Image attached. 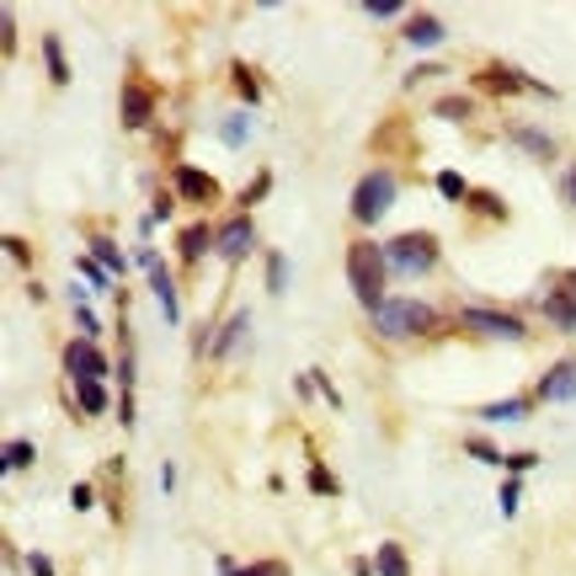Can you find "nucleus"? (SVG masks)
Here are the masks:
<instances>
[{
	"instance_id": "obj_27",
	"label": "nucleus",
	"mask_w": 576,
	"mask_h": 576,
	"mask_svg": "<svg viewBox=\"0 0 576 576\" xmlns=\"http://www.w3.org/2000/svg\"><path fill=\"white\" fill-rule=\"evenodd\" d=\"M304 486L315 496H342V481H336V470H331L321 453H310V464H304Z\"/></svg>"
},
{
	"instance_id": "obj_28",
	"label": "nucleus",
	"mask_w": 576,
	"mask_h": 576,
	"mask_svg": "<svg viewBox=\"0 0 576 576\" xmlns=\"http://www.w3.org/2000/svg\"><path fill=\"white\" fill-rule=\"evenodd\" d=\"M43 65H48L54 85H70V59H65V38L59 33H43Z\"/></svg>"
},
{
	"instance_id": "obj_38",
	"label": "nucleus",
	"mask_w": 576,
	"mask_h": 576,
	"mask_svg": "<svg viewBox=\"0 0 576 576\" xmlns=\"http://www.w3.org/2000/svg\"><path fill=\"white\" fill-rule=\"evenodd\" d=\"M358 11H364V16H373V22H395V16H406L412 5H406V0H364Z\"/></svg>"
},
{
	"instance_id": "obj_11",
	"label": "nucleus",
	"mask_w": 576,
	"mask_h": 576,
	"mask_svg": "<svg viewBox=\"0 0 576 576\" xmlns=\"http://www.w3.org/2000/svg\"><path fill=\"white\" fill-rule=\"evenodd\" d=\"M171 193H176L182 204L208 208V204H219V193H224V182H219L214 171H204V165H193V161H176V165H171Z\"/></svg>"
},
{
	"instance_id": "obj_42",
	"label": "nucleus",
	"mask_w": 576,
	"mask_h": 576,
	"mask_svg": "<svg viewBox=\"0 0 576 576\" xmlns=\"http://www.w3.org/2000/svg\"><path fill=\"white\" fill-rule=\"evenodd\" d=\"M22 566H27V576H59V572H54V555H43V550H33Z\"/></svg>"
},
{
	"instance_id": "obj_13",
	"label": "nucleus",
	"mask_w": 576,
	"mask_h": 576,
	"mask_svg": "<svg viewBox=\"0 0 576 576\" xmlns=\"http://www.w3.org/2000/svg\"><path fill=\"white\" fill-rule=\"evenodd\" d=\"M539 321L555 336H576V288L572 284H550L539 293Z\"/></svg>"
},
{
	"instance_id": "obj_25",
	"label": "nucleus",
	"mask_w": 576,
	"mask_h": 576,
	"mask_svg": "<svg viewBox=\"0 0 576 576\" xmlns=\"http://www.w3.org/2000/svg\"><path fill=\"white\" fill-rule=\"evenodd\" d=\"M475 113H481V102L464 96V91H453V96H438V102H433V118H443V124H475Z\"/></svg>"
},
{
	"instance_id": "obj_2",
	"label": "nucleus",
	"mask_w": 576,
	"mask_h": 576,
	"mask_svg": "<svg viewBox=\"0 0 576 576\" xmlns=\"http://www.w3.org/2000/svg\"><path fill=\"white\" fill-rule=\"evenodd\" d=\"M443 326H449L443 310L427 299H412V293H390L369 315V331L379 342H422V336H438Z\"/></svg>"
},
{
	"instance_id": "obj_17",
	"label": "nucleus",
	"mask_w": 576,
	"mask_h": 576,
	"mask_svg": "<svg viewBox=\"0 0 576 576\" xmlns=\"http://www.w3.org/2000/svg\"><path fill=\"white\" fill-rule=\"evenodd\" d=\"M214 235H219V224H208V219L182 224V230H176V262H182V267H198L208 251H214Z\"/></svg>"
},
{
	"instance_id": "obj_9",
	"label": "nucleus",
	"mask_w": 576,
	"mask_h": 576,
	"mask_svg": "<svg viewBox=\"0 0 576 576\" xmlns=\"http://www.w3.org/2000/svg\"><path fill=\"white\" fill-rule=\"evenodd\" d=\"M59 364H65V379H70V384L118 373V364L107 358V347H102V342H91V336H70V342H65V353H59Z\"/></svg>"
},
{
	"instance_id": "obj_7",
	"label": "nucleus",
	"mask_w": 576,
	"mask_h": 576,
	"mask_svg": "<svg viewBox=\"0 0 576 576\" xmlns=\"http://www.w3.org/2000/svg\"><path fill=\"white\" fill-rule=\"evenodd\" d=\"M155 107H161V85L145 76V65H128L124 96H118V124L128 134H145V128L155 124Z\"/></svg>"
},
{
	"instance_id": "obj_34",
	"label": "nucleus",
	"mask_w": 576,
	"mask_h": 576,
	"mask_svg": "<svg viewBox=\"0 0 576 576\" xmlns=\"http://www.w3.org/2000/svg\"><path fill=\"white\" fill-rule=\"evenodd\" d=\"M464 453H470V459H481V464H492V470H507V453L496 449L486 433H470V438H464Z\"/></svg>"
},
{
	"instance_id": "obj_12",
	"label": "nucleus",
	"mask_w": 576,
	"mask_h": 576,
	"mask_svg": "<svg viewBox=\"0 0 576 576\" xmlns=\"http://www.w3.org/2000/svg\"><path fill=\"white\" fill-rule=\"evenodd\" d=\"M534 406H576V358H555L534 379Z\"/></svg>"
},
{
	"instance_id": "obj_48",
	"label": "nucleus",
	"mask_w": 576,
	"mask_h": 576,
	"mask_svg": "<svg viewBox=\"0 0 576 576\" xmlns=\"http://www.w3.org/2000/svg\"><path fill=\"white\" fill-rule=\"evenodd\" d=\"M353 576H373V555H369V561L358 555V561H353Z\"/></svg>"
},
{
	"instance_id": "obj_14",
	"label": "nucleus",
	"mask_w": 576,
	"mask_h": 576,
	"mask_svg": "<svg viewBox=\"0 0 576 576\" xmlns=\"http://www.w3.org/2000/svg\"><path fill=\"white\" fill-rule=\"evenodd\" d=\"M507 134V145L512 150H523L529 161H539V165H550L555 155H561V139L550 134V128H539V124H523V118H512V124L502 128Z\"/></svg>"
},
{
	"instance_id": "obj_31",
	"label": "nucleus",
	"mask_w": 576,
	"mask_h": 576,
	"mask_svg": "<svg viewBox=\"0 0 576 576\" xmlns=\"http://www.w3.org/2000/svg\"><path fill=\"white\" fill-rule=\"evenodd\" d=\"M33 459H38V443H33V438H11V449L0 459V475H22V470H33Z\"/></svg>"
},
{
	"instance_id": "obj_36",
	"label": "nucleus",
	"mask_w": 576,
	"mask_h": 576,
	"mask_svg": "<svg viewBox=\"0 0 576 576\" xmlns=\"http://www.w3.org/2000/svg\"><path fill=\"white\" fill-rule=\"evenodd\" d=\"M496 507H502V518H518V507H523V475H507V481H502Z\"/></svg>"
},
{
	"instance_id": "obj_10",
	"label": "nucleus",
	"mask_w": 576,
	"mask_h": 576,
	"mask_svg": "<svg viewBox=\"0 0 576 576\" xmlns=\"http://www.w3.org/2000/svg\"><path fill=\"white\" fill-rule=\"evenodd\" d=\"M251 251H256V219L235 208L230 219H219V235H214V256H219L224 267H241Z\"/></svg>"
},
{
	"instance_id": "obj_3",
	"label": "nucleus",
	"mask_w": 576,
	"mask_h": 576,
	"mask_svg": "<svg viewBox=\"0 0 576 576\" xmlns=\"http://www.w3.org/2000/svg\"><path fill=\"white\" fill-rule=\"evenodd\" d=\"M395 204H401V171H395V165H369V171L358 176L353 198H347V214H353L358 230H373V224L390 219Z\"/></svg>"
},
{
	"instance_id": "obj_6",
	"label": "nucleus",
	"mask_w": 576,
	"mask_h": 576,
	"mask_svg": "<svg viewBox=\"0 0 576 576\" xmlns=\"http://www.w3.org/2000/svg\"><path fill=\"white\" fill-rule=\"evenodd\" d=\"M470 91H481V96H492V102H512V96H555L544 81H534L529 70H518V65H507V59L481 65V70L470 76Z\"/></svg>"
},
{
	"instance_id": "obj_44",
	"label": "nucleus",
	"mask_w": 576,
	"mask_h": 576,
	"mask_svg": "<svg viewBox=\"0 0 576 576\" xmlns=\"http://www.w3.org/2000/svg\"><path fill=\"white\" fill-rule=\"evenodd\" d=\"M427 76H443V65H438V59H427V65H416V70H406V85H422Z\"/></svg>"
},
{
	"instance_id": "obj_29",
	"label": "nucleus",
	"mask_w": 576,
	"mask_h": 576,
	"mask_svg": "<svg viewBox=\"0 0 576 576\" xmlns=\"http://www.w3.org/2000/svg\"><path fill=\"white\" fill-rule=\"evenodd\" d=\"M85 256H96V262H102L107 273H128L124 251H118L113 241H107V230H91V235H85Z\"/></svg>"
},
{
	"instance_id": "obj_39",
	"label": "nucleus",
	"mask_w": 576,
	"mask_h": 576,
	"mask_svg": "<svg viewBox=\"0 0 576 576\" xmlns=\"http://www.w3.org/2000/svg\"><path fill=\"white\" fill-rule=\"evenodd\" d=\"M176 204H182V198H176L171 187H150V219H155V224H165V219L176 214Z\"/></svg>"
},
{
	"instance_id": "obj_35",
	"label": "nucleus",
	"mask_w": 576,
	"mask_h": 576,
	"mask_svg": "<svg viewBox=\"0 0 576 576\" xmlns=\"http://www.w3.org/2000/svg\"><path fill=\"white\" fill-rule=\"evenodd\" d=\"M76 273L85 278V288H91V293H113V273H107L96 256H81V262H76Z\"/></svg>"
},
{
	"instance_id": "obj_33",
	"label": "nucleus",
	"mask_w": 576,
	"mask_h": 576,
	"mask_svg": "<svg viewBox=\"0 0 576 576\" xmlns=\"http://www.w3.org/2000/svg\"><path fill=\"white\" fill-rule=\"evenodd\" d=\"M433 187H438V198H449V204H464L475 182H464L459 171H449V165H443V171H433Z\"/></svg>"
},
{
	"instance_id": "obj_5",
	"label": "nucleus",
	"mask_w": 576,
	"mask_h": 576,
	"mask_svg": "<svg viewBox=\"0 0 576 576\" xmlns=\"http://www.w3.org/2000/svg\"><path fill=\"white\" fill-rule=\"evenodd\" d=\"M384 256H390V267H395V278H433L438 267H443V241L433 235V230H401V235H390L384 241Z\"/></svg>"
},
{
	"instance_id": "obj_24",
	"label": "nucleus",
	"mask_w": 576,
	"mask_h": 576,
	"mask_svg": "<svg viewBox=\"0 0 576 576\" xmlns=\"http://www.w3.org/2000/svg\"><path fill=\"white\" fill-rule=\"evenodd\" d=\"M230 85H235V102H241L246 113H256V102H262V76L251 70L246 59H235V65H230Z\"/></svg>"
},
{
	"instance_id": "obj_18",
	"label": "nucleus",
	"mask_w": 576,
	"mask_h": 576,
	"mask_svg": "<svg viewBox=\"0 0 576 576\" xmlns=\"http://www.w3.org/2000/svg\"><path fill=\"white\" fill-rule=\"evenodd\" d=\"M76 390V416H85V422H96V416L113 412V390H107V379H81V384H70Z\"/></svg>"
},
{
	"instance_id": "obj_4",
	"label": "nucleus",
	"mask_w": 576,
	"mask_h": 576,
	"mask_svg": "<svg viewBox=\"0 0 576 576\" xmlns=\"http://www.w3.org/2000/svg\"><path fill=\"white\" fill-rule=\"evenodd\" d=\"M453 331L459 336H475V342H529V321L507 304H486V299H470L453 310Z\"/></svg>"
},
{
	"instance_id": "obj_16",
	"label": "nucleus",
	"mask_w": 576,
	"mask_h": 576,
	"mask_svg": "<svg viewBox=\"0 0 576 576\" xmlns=\"http://www.w3.org/2000/svg\"><path fill=\"white\" fill-rule=\"evenodd\" d=\"M539 406H534V390H518V395H502V401H486V406H475L481 422H492V427H518V422H529Z\"/></svg>"
},
{
	"instance_id": "obj_26",
	"label": "nucleus",
	"mask_w": 576,
	"mask_h": 576,
	"mask_svg": "<svg viewBox=\"0 0 576 576\" xmlns=\"http://www.w3.org/2000/svg\"><path fill=\"white\" fill-rule=\"evenodd\" d=\"M373 576H412V555H406V544L384 539V544L373 550Z\"/></svg>"
},
{
	"instance_id": "obj_45",
	"label": "nucleus",
	"mask_w": 576,
	"mask_h": 576,
	"mask_svg": "<svg viewBox=\"0 0 576 576\" xmlns=\"http://www.w3.org/2000/svg\"><path fill=\"white\" fill-rule=\"evenodd\" d=\"M561 198L576 208V165H566V171H561Z\"/></svg>"
},
{
	"instance_id": "obj_22",
	"label": "nucleus",
	"mask_w": 576,
	"mask_h": 576,
	"mask_svg": "<svg viewBox=\"0 0 576 576\" xmlns=\"http://www.w3.org/2000/svg\"><path fill=\"white\" fill-rule=\"evenodd\" d=\"M70 315H76V336H91V342H102V315H96V304L85 299L81 284H70Z\"/></svg>"
},
{
	"instance_id": "obj_41",
	"label": "nucleus",
	"mask_w": 576,
	"mask_h": 576,
	"mask_svg": "<svg viewBox=\"0 0 576 576\" xmlns=\"http://www.w3.org/2000/svg\"><path fill=\"white\" fill-rule=\"evenodd\" d=\"M0 43H5V59H16V11H0Z\"/></svg>"
},
{
	"instance_id": "obj_21",
	"label": "nucleus",
	"mask_w": 576,
	"mask_h": 576,
	"mask_svg": "<svg viewBox=\"0 0 576 576\" xmlns=\"http://www.w3.org/2000/svg\"><path fill=\"white\" fill-rule=\"evenodd\" d=\"M219 139H224V150H246L251 145V128H256V113L246 107H230V113H219Z\"/></svg>"
},
{
	"instance_id": "obj_46",
	"label": "nucleus",
	"mask_w": 576,
	"mask_h": 576,
	"mask_svg": "<svg viewBox=\"0 0 576 576\" xmlns=\"http://www.w3.org/2000/svg\"><path fill=\"white\" fill-rule=\"evenodd\" d=\"M293 395L310 401V395H315V373H293Z\"/></svg>"
},
{
	"instance_id": "obj_8",
	"label": "nucleus",
	"mask_w": 576,
	"mask_h": 576,
	"mask_svg": "<svg viewBox=\"0 0 576 576\" xmlns=\"http://www.w3.org/2000/svg\"><path fill=\"white\" fill-rule=\"evenodd\" d=\"M134 262L145 267V284H150V293L161 299L165 326H182L187 315H182V293H176V278H171V262H165L155 246H139V256H134Z\"/></svg>"
},
{
	"instance_id": "obj_15",
	"label": "nucleus",
	"mask_w": 576,
	"mask_h": 576,
	"mask_svg": "<svg viewBox=\"0 0 576 576\" xmlns=\"http://www.w3.org/2000/svg\"><path fill=\"white\" fill-rule=\"evenodd\" d=\"M246 336H251V310H230V315L219 321V331H214L208 358H214V364H230V358L246 347Z\"/></svg>"
},
{
	"instance_id": "obj_19",
	"label": "nucleus",
	"mask_w": 576,
	"mask_h": 576,
	"mask_svg": "<svg viewBox=\"0 0 576 576\" xmlns=\"http://www.w3.org/2000/svg\"><path fill=\"white\" fill-rule=\"evenodd\" d=\"M464 214H470L475 224L496 230V224H507V214H512V208L502 204V193H492V187H470V198H464Z\"/></svg>"
},
{
	"instance_id": "obj_47",
	"label": "nucleus",
	"mask_w": 576,
	"mask_h": 576,
	"mask_svg": "<svg viewBox=\"0 0 576 576\" xmlns=\"http://www.w3.org/2000/svg\"><path fill=\"white\" fill-rule=\"evenodd\" d=\"M161 492H176V464H161Z\"/></svg>"
},
{
	"instance_id": "obj_23",
	"label": "nucleus",
	"mask_w": 576,
	"mask_h": 576,
	"mask_svg": "<svg viewBox=\"0 0 576 576\" xmlns=\"http://www.w3.org/2000/svg\"><path fill=\"white\" fill-rule=\"evenodd\" d=\"M262 267H267V273H262V284H267V293H273V299H284V293H288V273H293L288 251L267 246V251H262Z\"/></svg>"
},
{
	"instance_id": "obj_1",
	"label": "nucleus",
	"mask_w": 576,
	"mask_h": 576,
	"mask_svg": "<svg viewBox=\"0 0 576 576\" xmlns=\"http://www.w3.org/2000/svg\"><path fill=\"white\" fill-rule=\"evenodd\" d=\"M342 273H347L353 299L364 304V315H373V310L390 299L395 267H390V256H384V241H373V235H353L347 251H342Z\"/></svg>"
},
{
	"instance_id": "obj_32",
	"label": "nucleus",
	"mask_w": 576,
	"mask_h": 576,
	"mask_svg": "<svg viewBox=\"0 0 576 576\" xmlns=\"http://www.w3.org/2000/svg\"><path fill=\"white\" fill-rule=\"evenodd\" d=\"M267 193H273V171L262 165V171L251 176L246 187H241V198H235V208H241V214H251V208H256V204H267Z\"/></svg>"
},
{
	"instance_id": "obj_20",
	"label": "nucleus",
	"mask_w": 576,
	"mask_h": 576,
	"mask_svg": "<svg viewBox=\"0 0 576 576\" xmlns=\"http://www.w3.org/2000/svg\"><path fill=\"white\" fill-rule=\"evenodd\" d=\"M401 38L412 43V48H438V43L449 38V27H443V16H433V11H412L406 27H401Z\"/></svg>"
},
{
	"instance_id": "obj_43",
	"label": "nucleus",
	"mask_w": 576,
	"mask_h": 576,
	"mask_svg": "<svg viewBox=\"0 0 576 576\" xmlns=\"http://www.w3.org/2000/svg\"><path fill=\"white\" fill-rule=\"evenodd\" d=\"M534 464H539V453H529V449H523V453H507V475H529Z\"/></svg>"
},
{
	"instance_id": "obj_30",
	"label": "nucleus",
	"mask_w": 576,
	"mask_h": 576,
	"mask_svg": "<svg viewBox=\"0 0 576 576\" xmlns=\"http://www.w3.org/2000/svg\"><path fill=\"white\" fill-rule=\"evenodd\" d=\"M219 576H288V561L267 555V561H251V566H235L230 555H219Z\"/></svg>"
},
{
	"instance_id": "obj_40",
	"label": "nucleus",
	"mask_w": 576,
	"mask_h": 576,
	"mask_svg": "<svg viewBox=\"0 0 576 576\" xmlns=\"http://www.w3.org/2000/svg\"><path fill=\"white\" fill-rule=\"evenodd\" d=\"M96 502H102L96 481H76V486H70V507H76V512H91Z\"/></svg>"
},
{
	"instance_id": "obj_37",
	"label": "nucleus",
	"mask_w": 576,
	"mask_h": 576,
	"mask_svg": "<svg viewBox=\"0 0 576 576\" xmlns=\"http://www.w3.org/2000/svg\"><path fill=\"white\" fill-rule=\"evenodd\" d=\"M0 251L11 256V267H16V273H33V246H27L22 235H0Z\"/></svg>"
}]
</instances>
